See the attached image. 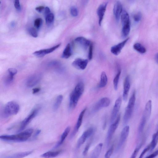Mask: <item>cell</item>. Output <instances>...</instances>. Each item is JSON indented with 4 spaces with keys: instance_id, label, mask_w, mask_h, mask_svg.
<instances>
[{
    "instance_id": "29",
    "label": "cell",
    "mask_w": 158,
    "mask_h": 158,
    "mask_svg": "<svg viewBox=\"0 0 158 158\" xmlns=\"http://www.w3.org/2000/svg\"><path fill=\"white\" fill-rule=\"evenodd\" d=\"M133 47L135 50L140 53L143 54L146 52L145 48L139 43H137L135 44Z\"/></svg>"
},
{
    "instance_id": "47",
    "label": "cell",
    "mask_w": 158,
    "mask_h": 158,
    "mask_svg": "<svg viewBox=\"0 0 158 158\" xmlns=\"http://www.w3.org/2000/svg\"><path fill=\"white\" fill-rule=\"evenodd\" d=\"M51 11L50 8L49 7L46 6L45 7L44 9V14L45 17L51 13Z\"/></svg>"
},
{
    "instance_id": "1",
    "label": "cell",
    "mask_w": 158,
    "mask_h": 158,
    "mask_svg": "<svg viewBox=\"0 0 158 158\" xmlns=\"http://www.w3.org/2000/svg\"><path fill=\"white\" fill-rule=\"evenodd\" d=\"M33 131L32 129L29 128L20 133L13 135H3L0 139L6 141L22 142L27 140L31 136Z\"/></svg>"
},
{
    "instance_id": "41",
    "label": "cell",
    "mask_w": 158,
    "mask_h": 158,
    "mask_svg": "<svg viewBox=\"0 0 158 158\" xmlns=\"http://www.w3.org/2000/svg\"><path fill=\"white\" fill-rule=\"evenodd\" d=\"M14 5L15 8L18 11H20L21 10V6L19 0H15L14 2Z\"/></svg>"
},
{
    "instance_id": "7",
    "label": "cell",
    "mask_w": 158,
    "mask_h": 158,
    "mask_svg": "<svg viewBox=\"0 0 158 158\" xmlns=\"http://www.w3.org/2000/svg\"><path fill=\"white\" fill-rule=\"evenodd\" d=\"M40 109L39 107L33 109L30 113L22 121L19 131H21L24 129L27 125L31 122L32 119L37 115Z\"/></svg>"
},
{
    "instance_id": "27",
    "label": "cell",
    "mask_w": 158,
    "mask_h": 158,
    "mask_svg": "<svg viewBox=\"0 0 158 158\" xmlns=\"http://www.w3.org/2000/svg\"><path fill=\"white\" fill-rule=\"evenodd\" d=\"M72 50L70 44H68L64 49L62 54V57L67 59L69 57L72 55Z\"/></svg>"
},
{
    "instance_id": "38",
    "label": "cell",
    "mask_w": 158,
    "mask_h": 158,
    "mask_svg": "<svg viewBox=\"0 0 158 158\" xmlns=\"http://www.w3.org/2000/svg\"><path fill=\"white\" fill-rule=\"evenodd\" d=\"M142 15L140 12H138L135 14L133 16L134 21L136 22H139L141 19Z\"/></svg>"
},
{
    "instance_id": "21",
    "label": "cell",
    "mask_w": 158,
    "mask_h": 158,
    "mask_svg": "<svg viewBox=\"0 0 158 158\" xmlns=\"http://www.w3.org/2000/svg\"><path fill=\"white\" fill-rule=\"evenodd\" d=\"M75 40L85 48L89 46L91 44L89 40L83 37H77Z\"/></svg>"
},
{
    "instance_id": "3",
    "label": "cell",
    "mask_w": 158,
    "mask_h": 158,
    "mask_svg": "<svg viewBox=\"0 0 158 158\" xmlns=\"http://www.w3.org/2000/svg\"><path fill=\"white\" fill-rule=\"evenodd\" d=\"M135 92L134 91L130 98L125 111L123 118L124 123H127L131 117L135 105Z\"/></svg>"
},
{
    "instance_id": "48",
    "label": "cell",
    "mask_w": 158,
    "mask_h": 158,
    "mask_svg": "<svg viewBox=\"0 0 158 158\" xmlns=\"http://www.w3.org/2000/svg\"><path fill=\"white\" fill-rule=\"evenodd\" d=\"M40 88H33L32 89V93L33 94H36L40 91Z\"/></svg>"
},
{
    "instance_id": "50",
    "label": "cell",
    "mask_w": 158,
    "mask_h": 158,
    "mask_svg": "<svg viewBox=\"0 0 158 158\" xmlns=\"http://www.w3.org/2000/svg\"><path fill=\"white\" fill-rule=\"evenodd\" d=\"M41 131L40 130H38L36 131L35 133V136H37L40 132Z\"/></svg>"
},
{
    "instance_id": "11",
    "label": "cell",
    "mask_w": 158,
    "mask_h": 158,
    "mask_svg": "<svg viewBox=\"0 0 158 158\" xmlns=\"http://www.w3.org/2000/svg\"><path fill=\"white\" fill-rule=\"evenodd\" d=\"M110 99L107 97H104L100 99L94 106L93 111L97 112L102 108L107 107L110 104Z\"/></svg>"
},
{
    "instance_id": "20",
    "label": "cell",
    "mask_w": 158,
    "mask_h": 158,
    "mask_svg": "<svg viewBox=\"0 0 158 158\" xmlns=\"http://www.w3.org/2000/svg\"><path fill=\"white\" fill-rule=\"evenodd\" d=\"M122 6L121 2L117 1L113 8V13L116 20L118 21L123 11Z\"/></svg>"
},
{
    "instance_id": "24",
    "label": "cell",
    "mask_w": 158,
    "mask_h": 158,
    "mask_svg": "<svg viewBox=\"0 0 158 158\" xmlns=\"http://www.w3.org/2000/svg\"><path fill=\"white\" fill-rule=\"evenodd\" d=\"M61 150L49 151L42 154L41 156L44 158H53L59 155L61 152Z\"/></svg>"
},
{
    "instance_id": "12",
    "label": "cell",
    "mask_w": 158,
    "mask_h": 158,
    "mask_svg": "<svg viewBox=\"0 0 158 158\" xmlns=\"http://www.w3.org/2000/svg\"><path fill=\"white\" fill-rule=\"evenodd\" d=\"M61 44V43H59L50 48L42 49L36 51L34 52L33 54V55L38 57H43L45 55L52 52L55 51L60 47Z\"/></svg>"
},
{
    "instance_id": "34",
    "label": "cell",
    "mask_w": 158,
    "mask_h": 158,
    "mask_svg": "<svg viewBox=\"0 0 158 158\" xmlns=\"http://www.w3.org/2000/svg\"><path fill=\"white\" fill-rule=\"evenodd\" d=\"M28 31L29 34L31 36L35 38L38 37V32L35 28L33 27H30L28 29Z\"/></svg>"
},
{
    "instance_id": "45",
    "label": "cell",
    "mask_w": 158,
    "mask_h": 158,
    "mask_svg": "<svg viewBox=\"0 0 158 158\" xmlns=\"http://www.w3.org/2000/svg\"><path fill=\"white\" fill-rule=\"evenodd\" d=\"M158 155V149L145 158H154Z\"/></svg>"
},
{
    "instance_id": "40",
    "label": "cell",
    "mask_w": 158,
    "mask_h": 158,
    "mask_svg": "<svg viewBox=\"0 0 158 158\" xmlns=\"http://www.w3.org/2000/svg\"><path fill=\"white\" fill-rule=\"evenodd\" d=\"M150 150V147L149 144L145 147L141 152L139 158H143L146 153Z\"/></svg>"
},
{
    "instance_id": "6",
    "label": "cell",
    "mask_w": 158,
    "mask_h": 158,
    "mask_svg": "<svg viewBox=\"0 0 158 158\" xmlns=\"http://www.w3.org/2000/svg\"><path fill=\"white\" fill-rule=\"evenodd\" d=\"M120 119V115L119 114L117 117L115 121L110 126L107 133L106 142L107 146L110 144L113 136L117 128Z\"/></svg>"
},
{
    "instance_id": "16",
    "label": "cell",
    "mask_w": 158,
    "mask_h": 158,
    "mask_svg": "<svg viewBox=\"0 0 158 158\" xmlns=\"http://www.w3.org/2000/svg\"><path fill=\"white\" fill-rule=\"evenodd\" d=\"M108 2H105L100 4L97 10V14L98 17V23L100 26L106 11Z\"/></svg>"
},
{
    "instance_id": "26",
    "label": "cell",
    "mask_w": 158,
    "mask_h": 158,
    "mask_svg": "<svg viewBox=\"0 0 158 158\" xmlns=\"http://www.w3.org/2000/svg\"><path fill=\"white\" fill-rule=\"evenodd\" d=\"M70 127L69 126L65 128L61 135L60 141L57 143V145L56 146V147H59L63 143L65 139L69 134L70 131Z\"/></svg>"
},
{
    "instance_id": "5",
    "label": "cell",
    "mask_w": 158,
    "mask_h": 158,
    "mask_svg": "<svg viewBox=\"0 0 158 158\" xmlns=\"http://www.w3.org/2000/svg\"><path fill=\"white\" fill-rule=\"evenodd\" d=\"M19 105L16 102L10 101L5 105L3 110V114L5 117L15 115L19 112Z\"/></svg>"
},
{
    "instance_id": "49",
    "label": "cell",
    "mask_w": 158,
    "mask_h": 158,
    "mask_svg": "<svg viewBox=\"0 0 158 158\" xmlns=\"http://www.w3.org/2000/svg\"><path fill=\"white\" fill-rule=\"evenodd\" d=\"M155 59L156 62L158 64V52L155 55Z\"/></svg>"
},
{
    "instance_id": "46",
    "label": "cell",
    "mask_w": 158,
    "mask_h": 158,
    "mask_svg": "<svg viewBox=\"0 0 158 158\" xmlns=\"http://www.w3.org/2000/svg\"><path fill=\"white\" fill-rule=\"evenodd\" d=\"M45 8L44 6H40L36 7L35 10L39 12H41Z\"/></svg>"
},
{
    "instance_id": "28",
    "label": "cell",
    "mask_w": 158,
    "mask_h": 158,
    "mask_svg": "<svg viewBox=\"0 0 158 158\" xmlns=\"http://www.w3.org/2000/svg\"><path fill=\"white\" fill-rule=\"evenodd\" d=\"M107 77L105 72L104 71L102 72L101 75L99 87L100 88L105 87L107 84Z\"/></svg>"
},
{
    "instance_id": "17",
    "label": "cell",
    "mask_w": 158,
    "mask_h": 158,
    "mask_svg": "<svg viewBox=\"0 0 158 158\" xmlns=\"http://www.w3.org/2000/svg\"><path fill=\"white\" fill-rule=\"evenodd\" d=\"M129 39V38H127L121 42L112 46L110 49L111 52L115 55H118Z\"/></svg>"
},
{
    "instance_id": "44",
    "label": "cell",
    "mask_w": 158,
    "mask_h": 158,
    "mask_svg": "<svg viewBox=\"0 0 158 158\" xmlns=\"http://www.w3.org/2000/svg\"><path fill=\"white\" fill-rule=\"evenodd\" d=\"M90 145V143H88L86 145L83 152V154L84 156H85L87 155L89 150Z\"/></svg>"
},
{
    "instance_id": "33",
    "label": "cell",
    "mask_w": 158,
    "mask_h": 158,
    "mask_svg": "<svg viewBox=\"0 0 158 158\" xmlns=\"http://www.w3.org/2000/svg\"><path fill=\"white\" fill-rule=\"evenodd\" d=\"M54 15L52 13H51L45 17L46 23L48 25L52 24L54 20Z\"/></svg>"
},
{
    "instance_id": "35",
    "label": "cell",
    "mask_w": 158,
    "mask_h": 158,
    "mask_svg": "<svg viewBox=\"0 0 158 158\" xmlns=\"http://www.w3.org/2000/svg\"><path fill=\"white\" fill-rule=\"evenodd\" d=\"M42 23V19L38 18L35 19L34 21V26L37 29L39 28L41 26Z\"/></svg>"
},
{
    "instance_id": "32",
    "label": "cell",
    "mask_w": 158,
    "mask_h": 158,
    "mask_svg": "<svg viewBox=\"0 0 158 158\" xmlns=\"http://www.w3.org/2000/svg\"><path fill=\"white\" fill-rule=\"evenodd\" d=\"M14 76L8 73V74L5 77L4 79V83L6 85H8L10 84L13 81Z\"/></svg>"
},
{
    "instance_id": "2",
    "label": "cell",
    "mask_w": 158,
    "mask_h": 158,
    "mask_svg": "<svg viewBox=\"0 0 158 158\" xmlns=\"http://www.w3.org/2000/svg\"><path fill=\"white\" fill-rule=\"evenodd\" d=\"M84 85L82 82L78 83L76 85L70 95L69 108L70 109H73L76 107L84 91Z\"/></svg>"
},
{
    "instance_id": "23",
    "label": "cell",
    "mask_w": 158,
    "mask_h": 158,
    "mask_svg": "<svg viewBox=\"0 0 158 158\" xmlns=\"http://www.w3.org/2000/svg\"><path fill=\"white\" fill-rule=\"evenodd\" d=\"M103 144L99 143L95 148L90 156V158H98L101 152Z\"/></svg>"
},
{
    "instance_id": "18",
    "label": "cell",
    "mask_w": 158,
    "mask_h": 158,
    "mask_svg": "<svg viewBox=\"0 0 158 158\" xmlns=\"http://www.w3.org/2000/svg\"><path fill=\"white\" fill-rule=\"evenodd\" d=\"M130 77L127 76L125 77L123 83V99L124 101H126L130 88Z\"/></svg>"
},
{
    "instance_id": "30",
    "label": "cell",
    "mask_w": 158,
    "mask_h": 158,
    "mask_svg": "<svg viewBox=\"0 0 158 158\" xmlns=\"http://www.w3.org/2000/svg\"><path fill=\"white\" fill-rule=\"evenodd\" d=\"M63 99V96L62 95H60L57 97L55 103L53 105V109L56 110L59 107Z\"/></svg>"
},
{
    "instance_id": "25",
    "label": "cell",
    "mask_w": 158,
    "mask_h": 158,
    "mask_svg": "<svg viewBox=\"0 0 158 158\" xmlns=\"http://www.w3.org/2000/svg\"><path fill=\"white\" fill-rule=\"evenodd\" d=\"M158 142V129L152 135L151 141L149 145L150 151L152 152L155 148Z\"/></svg>"
},
{
    "instance_id": "42",
    "label": "cell",
    "mask_w": 158,
    "mask_h": 158,
    "mask_svg": "<svg viewBox=\"0 0 158 158\" xmlns=\"http://www.w3.org/2000/svg\"><path fill=\"white\" fill-rule=\"evenodd\" d=\"M93 46L92 44H91L89 46V52L88 54V58L89 60H91L93 56Z\"/></svg>"
},
{
    "instance_id": "39",
    "label": "cell",
    "mask_w": 158,
    "mask_h": 158,
    "mask_svg": "<svg viewBox=\"0 0 158 158\" xmlns=\"http://www.w3.org/2000/svg\"><path fill=\"white\" fill-rule=\"evenodd\" d=\"M114 146H112L106 152L104 158H110L114 151Z\"/></svg>"
},
{
    "instance_id": "19",
    "label": "cell",
    "mask_w": 158,
    "mask_h": 158,
    "mask_svg": "<svg viewBox=\"0 0 158 158\" xmlns=\"http://www.w3.org/2000/svg\"><path fill=\"white\" fill-rule=\"evenodd\" d=\"M86 110V108H84L80 114L77 123L71 134V137L74 136L78 131L82 124L83 117Z\"/></svg>"
},
{
    "instance_id": "15",
    "label": "cell",
    "mask_w": 158,
    "mask_h": 158,
    "mask_svg": "<svg viewBox=\"0 0 158 158\" xmlns=\"http://www.w3.org/2000/svg\"><path fill=\"white\" fill-rule=\"evenodd\" d=\"M152 109V102L151 100H149L147 102L145 105L141 119L147 122L150 117Z\"/></svg>"
},
{
    "instance_id": "10",
    "label": "cell",
    "mask_w": 158,
    "mask_h": 158,
    "mask_svg": "<svg viewBox=\"0 0 158 158\" xmlns=\"http://www.w3.org/2000/svg\"><path fill=\"white\" fill-rule=\"evenodd\" d=\"M130 127L128 126H125L122 130L118 145L117 149H119L127 139L129 133Z\"/></svg>"
},
{
    "instance_id": "8",
    "label": "cell",
    "mask_w": 158,
    "mask_h": 158,
    "mask_svg": "<svg viewBox=\"0 0 158 158\" xmlns=\"http://www.w3.org/2000/svg\"><path fill=\"white\" fill-rule=\"evenodd\" d=\"M94 131L93 128L90 127L85 131L77 141V147L78 148L85 143L87 139L92 135Z\"/></svg>"
},
{
    "instance_id": "31",
    "label": "cell",
    "mask_w": 158,
    "mask_h": 158,
    "mask_svg": "<svg viewBox=\"0 0 158 158\" xmlns=\"http://www.w3.org/2000/svg\"><path fill=\"white\" fill-rule=\"evenodd\" d=\"M121 73V70H118V73L114 77L113 80V85L114 89L116 90L118 89L119 77Z\"/></svg>"
},
{
    "instance_id": "9",
    "label": "cell",
    "mask_w": 158,
    "mask_h": 158,
    "mask_svg": "<svg viewBox=\"0 0 158 158\" xmlns=\"http://www.w3.org/2000/svg\"><path fill=\"white\" fill-rule=\"evenodd\" d=\"M122 101V99L120 97L118 98L115 101L111 114L110 121L111 123H113L114 120L116 119L121 105Z\"/></svg>"
},
{
    "instance_id": "13",
    "label": "cell",
    "mask_w": 158,
    "mask_h": 158,
    "mask_svg": "<svg viewBox=\"0 0 158 158\" xmlns=\"http://www.w3.org/2000/svg\"><path fill=\"white\" fill-rule=\"evenodd\" d=\"M41 77V75L40 74H35L31 76L27 80L26 85L29 88L33 87L39 82Z\"/></svg>"
},
{
    "instance_id": "43",
    "label": "cell",
    "mask_w": 158,
    "mask_h": 158,
    "mask_svg": "<svg viewBox=\"0 0 158 158\" xmlns=\"http://www.w3.org/2000/svg\"><path fill=\"white\" fill-rule=\"evenodd\" d=\"M17 72V69L14 68H10L8 69V73L13 75L15 76Z\"/></svg>"
},
{
    "instance_id": "36",
    "label": "cell",
    "mask_w": 158,
    "mask_h": 158,
    "mask_svg": "<svg viewBox=\"0 0 158 158\" xmlns=\"http://www.w3.org/2000/svg\"><path fill=\"white\" fill-rule=\"evenodd\" d=\"M142 146V144L141 143L138 146H137L132 153L130 158H136L137 155Z\"/></svg>"
},
{
    "instance_id": "22",
    "label": "cell",
    "mask_w": 158,
    "mask_h": 158,
    "mask_svg": "<svg viewBox=\"0 0 158 158\" xmlns=\"http://www.w3.org/2000/svg\"><path fill=\"white\" fill-rule=\"evenodd\" d=\"M33 151L20 152L7 156L5 158H23L31 154Z\"/></svg>"
},
{
    "instance_id": "4",
    "label": "cell",
    "mask_w": 158,
    "mask_h": 158,
    "mask_svg": "<svg viewBox=\"0 0 158 158\" xmlns=\"http://www.w3.org/2000/svg\"><path fill=\"white\" fill-rule=\"evenodd\" d=\"M121 16L122 25V34L123 37H126L129 35L130 31L129 16L124 10H123Z\"/></svg>"
},
{
    "instance_id": "37",
    "label": "cell",
    "mask_w": 158,
    "mask_h": 158,
    "mask_svg": "<svg viewBox=\"0 0 158 158\" xmlns=\"http://www.w3.org/2000/svg\"><path fill=\"white\" fill-rule=\"evenodd\" d=\"M70 13L71 15L73 17L77 16L78 14V10L75 6L71 7L70 9Z\"/></svg>"
},
{
    "instance_id": "14",
    "label": "cell",
    "mask_w": 158,
    "mask_h": 158,
    "mask_svg": "<svg viewBox=\"0 0 158 158\" xmlns=\"http://www.w3.org/2000/svg\"><path fill=\"white\" fill-rule=\"evenodd\" d=\"M88 63V60L87 59L77 58L72 62V65L77 69L82 70L85 69Z\"/></svg>"
}]
</instances>
